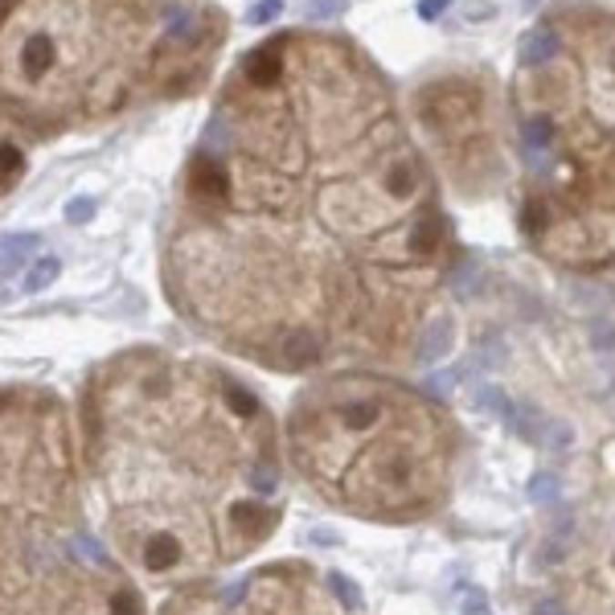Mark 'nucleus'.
Returning a JSON list of instances; mask_svg holds the SVG:
<instances>
[{
	"label": "nucleus",
	"mask_w": 615,
	"mask_h": 615,
	"mask_svg": "<svg viewBox=\"0 0 615 615\" xmlns=\"http://www.w3.org/2000/svg\"><path fill=\"white\" fill-rule=\"evenodd\" d=\"M558 492H562V480H558L554 472H538L529 480V500L533 505H554Z\"/></svg>",
	"instance_id": "nucleus-8"
},
{
	"label": "nucleus",
	"mask_w": 615,
	"mask_h": 615,
	"mask_svg": "<svg viewBox=\"0 0 615 615\" xmlns=\"http://www.w3.org/2000/svg\"><path fill=\"white\" fill-rule=\"evenodd\" d=\"M33 251H41V238L37 234H5V238H0V267L13 271L16 262H21L25 254H33Z\"/></svg>",
	"instance_id": "nucleus-5"
},
{
	"label": "nucleus",
	"mask_w": 615,
	"mask_h": 615,
	"mask_svg": "<svg viewBox=\"0 0 615 615\" xmlns=\"http://www.w3.org/2000/svg\"><path fill=\"white\" fill-rule=\"evenodd\" d=\"M533 435H538V439L546 443L549 451H566V447L574 443V431L562 423V418H541V423H538V431H533Z\"/></svg>",
	"instance_id": "nucleus-6"
},
{
	"label": "nucleus",
	"mask_w": 615,
	"mask_h": 615,
	"mask_svg": "<svg viewBox=\"0 0 615 615\" xmlns=\"http://www.w3.org/2000/svg\"><path fill=\"white\" fill-rule=\"evenodd\" d=\"M333 590L341 595V603L349 607V611H361V590L353 587V582L344 579V574H333Z\"/></svg>",
	"instance_id": "nucleus-10"
},
{
	"label": "nucleus",
	"mask_w": 615,
	"mask_h": 615,
	"mask_svg": "<svg viewBox=\"0 0 615 615\" xmlns=\"http://www.w3.org/2000/svg\"><path fill=\"white\" fill-rule=\"evenodd\" d=\"M459 611L464 615H492V607H488V599H484L480 590H467L464 603H459Z\"/></svg>",
	"instance_id": "nucleus-13"
},
{
	"label": "nucleus",
	"mask_w": 615,
	"mask_h": 615,
	"mask_svg": "<svg viewBox=\"0 0 615 615\" xmlns=\"http://www.w3.org/2000/svg\"><path fill=\"white\" fill-rule=\"evenodd\" d=\"M456 377H459V374H439V377H431V385H435V390H439V394H451V385H456Z\"/></svg>",
	"instance_id": "nucleus-17"
},
{
	"label": "nucleus",
	"mask_w": 615,
	"mask_h": 615,
	"mask_svg": "<svg viewBox=\"0 0 615 615\" xmlns=\"http://www.w3.org/2000/svg\"><path fill=\"white\" fill-rule=\"evenodd\" d=\"M472 402H476V410H488L492 418H505V423H513V418H517V406L508 402V394L500 390V385H492V382L476 385V390H472Z\"/></svg>",
	"instance_id": "nucleus-4"
},
{
	"label": "nucleus",
	"mask_w": 615,
	"mask_h": 615,
	"mask_svg": "<svg viewBox=\"0 0 615 615\" xmlns=\"http://www.w3.org/2000/svg\"><path fill=\"white\" fill-rule=\"evenodd\" d=\"M451 349H456V320H451V316H435L431 324L423 328V341H418V361H423V365H435V361H443Z\"/></svg>",
	"instance_id": "nucleus-1"
},
{
	"label": "nucleus",
	"mask_w": 615,
	"mask_h": 615,
	"mask_svg": "<svg viewBox=\"0 0 615 615\" xmlns=\"http://www.w3.org/2000/svg\"><path fill=\"white\" fill-rule=\"evenodd\" d=\"M95 210H98L95 197H74V201L66 205V218H70V221H90V218H95Z\"/></svg>",
	"instance_id": "nucleus-11"
},
{
	"label": "nucleus",
	"mask_w": 615,
	"mask_h": 615,
	"mask_svg": "<svg viewBox=\"0 0 615 615\" xmlns=\"http://www.w3.org/2000/svg\"><path fill=\"white\" fill-rule=\"evenodd\" d=\"M554 136H558V123L549 119V115H521V139H525V148H529L533 156H541L549 144H554Z\"/></svg>",
	"instance_id": "nucleus-3"
},
{
	"label": "nucleus",
	"mask_w": 615,
	"mask_h": 615,
	"mask_svg": "<svg viewBox=\"0 0 615 615\" xmlns=\"http://www.w3.org/2000/svg\"><path fill=\"white\" fill-rule=\"evenodd\" d=\"M492 13H497L492 5H464V16H467V21H480V16H492Z\"/></svg>",
	"instance_id": "nucleus-16"
},
{
	"label": "nucleus",
	"mask_w": 615,
	"mask_h": 615,
	"mask_svg": "<svg viewBox=\"0 0 615 615\" xmlns=\"http://www.w3.org/2000/svg\"><path fill=\"white\" fill-rule=\"evenodd\" d=\"M57 275H62V262H57L54 254H46V259H41L37 267H33L29 275H25V283H21V287H25V292H41V287H49Z\"/></svg>",
	"instance_id": "nucleus-7"
},
{
	"label": "nucleus",
	"mask_w": 615,
	"mask_h": 615,
	"mask_svg": "<svg viewBox=\"0 0 615 615\" xmlns=\"http://www.w3.org/2000/svg\"><path fill=\"white\" fill-rule=\"evenodd\" d=\"M447 5H451V0H418V16H426V21H431V16L447 13Z\"/></svg>",
	"instance_id": "nucleus-15"
},
{
	"label": "nucleus",
	"mask_w": 615,
	"mask_h": 615,
	"mask_svg": "<svg viewBox=\"0 0 615 615\" xmlns=\"http://www.w3.org/2000/svg\"><path fill=\"white\" fill-rule=\"evenodd\" d=\"M279 13H283V0H259V5L251 8V25H267V21H275Z\"/></svg>",
	"instance_id": "nucleus-12"
},
{
	"label": "nucleus",
	"mask_w": 615,
	"mask_h": 615,
	"mask_svg": "<svg viewBox=\"0 0 615 615\" xmlns=\"http://www.w3.org/2000/svg\"><path fill=\"white\" fill-rule=\"evenodd\" d=\"M349 8V0H303V16L308 21H336Z\"/></svg>",
	"instance_id": "nucleus-9"
},
{
	"label": "nucleus",
	"mask_w": 615,
	"mask_h": 615,
	"mask_svg": "<svg viewBox=\"0 0 615 615\" xmlns=\"http://www.w3.org/2000/svg\"><path fill=\"white\" fill-rule=\"evenodd\" d=\"M517 57H521L525 70H538V66H549L554 57H562V41H558L554 29H529L521 37V46H517Z\"/></svg>",
	"instance_id": "nucleus-2"
},
{
	"label": "nucleus",
	"mask_w": 615,
	"mask_h": 615,
	"mask_svg": "<svg viewBox=\"0 0 615 615\" xmlns=\"http://www.w3.org/2000/svg\"><path fill=\"white\" fill-rule=\"evenodd\" d=\"M505 361V344H492V336H484V353H480V365L484 369H497Z\"/></svg>",
	"instance_id": "nucleus-14"
}]
</instances>
